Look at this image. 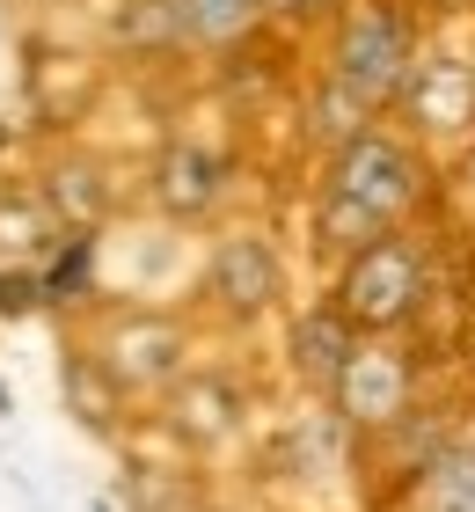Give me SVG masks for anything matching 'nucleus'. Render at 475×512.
I'll return each instance as SVG.
<instances>
[{
    "mask_svg": "<svg viewBox=\"0 0 475 512\" xmlns=\"http://www.w3.org/2000/svg\"><path fill=\"white\" fill-rule=\"evenodd\" d=\"M37 308V278L30 271H0V315H30Z\"/></svg>",
    "mask_w": 475,
    "mask_h": 512,
    "instance_id": "nucleus-16",
    "label": "nucleus"
},
{
    "mask_svg": "<svg viewBox=\"0 0 475 512\" xmlns=\"http://www.w3.org/2000/svg\"><path fill=\"white\" fill-rule=\"evenodd\" d=\"M183 352H190V337L176 330V322L132 315V322L110 330V344L95 359H103V374L117 388H169V381H183Z\"/></svg>",
    "mask_w": 475,
    "mask_h": 512,
    "instance_id": "nucleus-6",
    "label": "nucleus"
},
{
    "mask_svg": "<svg viewBox=\"0 0 475 512\" xmlns=\"http://www.w3.org/2000/svg\"><path fill=\"white\" fill-rule=\"evenodd\" d=\"M88 264H95V235L81 227V235L59 249V264L37 278V300H74V286H88Z\"/></svg>",
    "mask_w": 475,
    "mask_h": 512,
    "instance_id": "nucleus-13",
    "label": "nucleus"
},
{
    "mask_svg": "<svg viewBox=\"0 0 475 512\" xmlns=\"http://www.w3.org/2000/svg\"><path fill=\"white\" fill-rule=\"evenodd\" d=\"M264 8H307V0H264Z\"/></svg>",
    "mask_w": 475,
    "mask_h": 512,
    "instance_id": "nucleus-17",
    "label": "nucleus"
},
{
    "mask_svg": "<svg viewBox=\"0 0 475 512\" xmlns=\"http://www.w3.org/2000/svg\"><path fill=\"white\" fill-rule=\"evenodd\" d=\"M351 352H359V330L344 322V308H315V315H300V322H293V374H300L307 388L337 395Z\"/></svg>",
    "mask_w": 475,
    "mask_h": 512,
    "instance_id": "nucleus-8",
    "label": "nucleus"
},
{
    "mask_svg": "<svg viewBox=\"0 0 475 512\" xmlns=\"http://www.w3.org/2000/svg\"><path fill=\"white\" fill-rule=\"evenodd\" d=\"M169 8H176V30L190 44H234L264 15V0H169Z\"/></svg>",
    "mask_w": 475,
    "mask_h": 512,
    "instance_id": "nucleus-11",
    "label": "nucleus"
},
{
    "mask_svg": "<svg viewBox=\"0 0 475 512\" xmlns=\"http://www.w3.org/2000/svg\"><path fill=\"white\" fill-rule=\"evenodd\" d=\"M220 191H227V161L212 154V147H198V139L161 147V161H154V198H161V213H169V220L212 213V205H220Z\"/></svg>",
    "mask_w": 475,
    "mask_h": 512,
    "instance_id": "nucleus-7",
    "label": "nucleus"
},
{
    "mask_svg": "<svg viewBox=\"0 0 475 512\" xmlns=\"http://www.w3.org/2000/svg\"><path fill=\"white\" fill-rule=\"evenodd\" d=\"M176 425L198 439V447H212V439L242 432V388L234 381H176Z\"/></svg>",
    "mask_w": 475,
    "mask_h": 512,
    "instance_id": "nucleus-9",
    "label": "nucleus"
},
{
    "mask_svg": "<svg viewBox=\"0 0 475 512\" xmlns=\"http://www.w3.org/2000/svg\"><path fill=\"white\" fill-rule=\"evenodd\" d=\"M337 308H344L351 330H395V322H410L424 308V256H417V242H402V235L366 242L344 264V278H337Z\"/></svg>",
    "mask_w": 475,
    "mask_h": 512,
    "instance_id": "nucleus-2",
    "label": "nucleus"
},
{
    "mask_svg": "<svg viewBox=\"0 0 475 512\" xmlns=\"http://www.w3.org/2000/svg\"><path fill=\"white\" fill-rule=\"evenodd\" d=\"M125 37L132 44H176L183 30H176V8L169 0H132L125 8Z\"/></svg>",
    "mask_w": 475,
    "mask_h": 512,
    "instance_id": "nucleus-14",
    "label": "nucleus"
},
{
    "mask_svg": "<svg viewBox=\"0 0 475 512\" xmlns=\"http://www.w3.org/2000/svg\"><path fill=\"white\" fill-rule=\"evenodd\" d=\"M410 388H417V374H410V359H402L395 344H359L329 403H337L344 425L380 432V425H395V417L410 410Z\"/></svg>",
    "mask_w": 475,
    "mask_h": 512,
    "instance_id": "nucleus-4",
    "label": "nucleus"
},
{
    "mask_svg": "<svg viewBox=\"0 0 475 512\" xmlns=\"http://www.w3.org/2000/svg\"><path fill=\"white\" fill-rule=\"evenodd\" d=\"M424 169L417 154L388 132H359L351 147H337L329 161V191H322V242L359 256L366 242H380L388 227L417 205Z\"/></svg>",
    "mask_w": 475,
    "mask_h": 512,
    "instance_id": "nucleus-1",
    "label": "nucleus"
},
{
    "mask_svg": "<svg viewBox=\"0 0 475 512\" xmlns=\"http://www.w3.org/2000/svg\"><path fill=\"white\" fill-rule=\"evenodd\" d=\"M117 395H125V388L103 374V359H95V352L88 359L81 352L66 359V403H74V417H81L88 432H110L117 425Z\"/></svg>",
    "mask_w": 475,
    "mask_h": 512,
    "instance_id": "nucleus-12",
    "label": "nucleus"
},
{
    "mask_svg": "<svg viewBox=\"0 0 475 512\" xmlns=\"http://www.w3.org/2000/svg\"><path fill=\"white\" fill-rule=\"evenodd\" d=\"M52 191H59V205H66V213H103V176H95L88 169V161H81V169H59V183H52Z\"/></svg>",
    "mask_w": 475,
    "mask_h": 512,
    "instance_id": "nucleus-15",
    "label": "nucleus"
},
{
    "mask_svg": "<svg viewBox=\"0 0 475 512\" xmlns=\"http://www.w3.org/2000/svg\"><path fill=\"white\" fill-rule=\"evenodd\" d=\"M417 512H475V439H446L417 476Z\"/></svg>",
    "mask_w": 475,
    "mask_h": 512,
    "instance_id": "nucleus-10",
    "label": "nucleus"
},
{
    "mask_svg": "<svg viewBox=\"0 0 475 512\" xmlns=\"http://www.w3.org/2000/svg\"><path fill=\"white\" fill-rule=\"evenodd\" d=\"M410 66H417V44H410V22H402L395 8H359L344 22V37H337V88L351 103L380 110L388 96L410 88Z\"/></svg>",
    "mask_w": 475,
    "mask_h": 512,
    "instance_id": "nucleus-3",
    "label": "nucleus"
},
{
    "mask_svg": "<svg viewBox=\"0 0 475 512\" xmlns=\"http://www.w3.org/2000/svg\"><path fill=\"white\" fill-rule=\"evenodd\" d=\"M205 293H212V308L234 315V322L264 315L271 300L285 293V264H278V249H271L264 235H227L220 249H212V264H205Z\"/></svg>",
    "mask_w": 475,
    "mask_h": 512,
    "instance_id": "nucleus-5",
    "label": "nucleus"
}]
</instances>
